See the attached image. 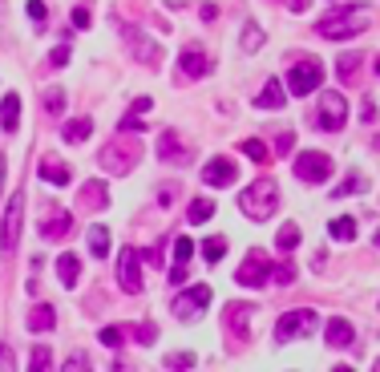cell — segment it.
<instances>
[{
	"label": "cell",
	"instance_id": "6da1fadb",
	"mask_svg": "<svg viewBox=\"0 0 380 372\" xmlns=\"http://www.w3.org/2000/svg\"><path fill=\"white\" fill-rule=\"evenodd\" d=\"M372 25V9L368 4H352V9H336L320 21V37L324 41H348L356 33H364Z\"/></svg>",
	"mask_w": 380,
	"mask_h": 372
},
{
	"label": "cell",
	"instance_id": "7a4b0ae2",
	"mask_svg": "<svg viewBox=\"0 0 380 372\" xmlns=\"http://www.w3.org/2000/svg\"><path fill=\"white\" fill-rule=\"evenodd\" d=\"M239 211L247 215V219H255V223L271 219V215L279 211V186H275V178H255V182L239 195Z\"/></svg>",
	"mask_w": 380,
	"mask_h": 372
},
{
	"label": "cell",
	"instance_id": "3957f363",
	"mask_svg": "<svg viewBox=\"0 0 380 372\" xmlns=\"http://www.w3.org/2000/svg\"><path fill=\"white\" fill-rule=\"evenodd\" d=\"M138 158H142V146H138V138H114L110 146H102V154H97V162H102L110 174H126V170H134L138 166Z\"/></svg>",
	"mask_w": 380,
	"mask_h": 372
},
{
	"label": "cell",
	"instance_id": "277c9868",
	"mask_svg": "<svg viewBox=\"0 0 380 372\" xmlns=\"http://www.w3.org/2000/svg\"><path fill=\"white\" fill-rule=\"evenodd\" d=\"M320 81H324V65H320L316 57H304V61H295L292 69H287V93H295V98L316 93Z\"/></svg>",
	"mask_w": 380,
	"mask_h": 372
},
{
	"label": "cell",
	"instance_id": "5b68a950",
	"mask_svg": "<svg viewBox=\"0 0 380 372\" xmlns=\"http://www.w3.org/2000/svg\"><path fill=\"white\" fill-rule=\"evenodd\" d=\"M21 223H25V190H13V199L4 207V231H0V251L13 255L21 243Z\"/></svg>",
	"mask_w": 380,
	"mask_h": 372
},
{
	"label": "cell",
	"instance_id": "8992f818",
	"mask_svg": "<svg viewBox=\"0 0 380 372\" xmlns=\"http://www.w3.org/2000/svg\"><path fill=\"white\" fill-rule=\"evenodd\" d=\"M320 328V316L312 308H295L287 311V316H279L275 324V340H304V336H312Z\"/></svg>",
	"mask_w": 380,
	"mask_h": 372
},
{
	"label": "cell",
	"instance_id": "52a82bcc",
	"mask_svg": "<svg viewBox=\"0 0 380 372\" xmlns=\"http://www.w3.org/2000/svg\"><path fill=\"white\" fill-rule=\"evenodd\" d=\"M344 122H348V101H344V93H320L312 125H316V130H344Z\"/></svg>",
	"mask_w": 380,
	"mask_h": 372
},
{
	"label": "cell",
	"instance_id": "ba28073f",
	"mask_svg": "<svg viewBox=\"0 0 380 372\" xmlns=\"http://www.w3.org/2000/svg\"><path fill=\"white\" fill-rule=\"evenodd\" d=\"M239 287H263L271 279V259H267L263 251H247V259L239 263Z\"/></svg>",
	"mask_w": 380,
	"mask_h": 372
},
{
	"label": "cell",
	"instance_id": "9c48e42d",
	"mask_svg": "<svg viewBox=\"0 0 380 372\" xmlns=\"http://www.w3.org/2000/svg\"><path fill=\"white\" fill-rule=\"evenodd\" d=\"M328 174H332V158L320 154V150H304V154L295 158V178H300V182H324Z\"/></svg>",
	"mask_w": 380,
	"mask_h": 372
},
{
	"label": "cell",
	"instance_id": "30bf717a",
	"mask_svg": "<svg viewBox=\"0 0 380 372\" xmlns=\"http://www.w3.org/2000/svg\"><path fill=\"white\" fill-rule=\"evenodd\" d=\"M142 251H134V247H126L122 255H117V284H122V291L126 296H138L142 291Z\"/></svg>",
	"mask_w": 380,
	"mask_h": 372
},
{
	"label": "cell",
	"instance_id": "8fae6325",
	"mask_svg": "<svg viewBox=\"0 0 380 372\" xmlns=\"http://www.w3.org/2000/svg\"><path fill=\"white\" fill-rule=\"evenodd\" d=\"M178 73L186 77V81H199V77L211 73V57H206V49L199 45V41L182 49V57H178Z\"/></svg>",
	"mask_w": 380,
	"mask_h": 372
},
{
	"label": "cell",
	"instance_id": "7c38bea8",
	"mask_svg": "<svg viewBox=\"0 0 380 372\" xmlns=\"http://www.w3.org/2000/svg\"><path fill=\"white\" fill-rule=\"evenodd\" d=\"M206 304H211V287L199 284V287H190L186 296L174 299V316H178V320H199Z\"/></svg>",
	"mask_w": 380,
	"mask_h": 372
},
{
	"label": "cell",
	"instance_id": "4fadbf2b",
	"mask_svg": "<svg viewBox=\"0 0 380 372\" xmlns=\"http://www.w3.org/2000/svg\"><path fill=\"white\" fill-rule=\"evenodd\" d=\"M251 311H255L251 304H239V299L227 304V311H223V328H227L235 340H247V336H251Z\"/></svg>",
	"mask_w": 380,
	"mask_h": 372
},
{
	"label": "cell",
	"instance_id": "5bb4252c",
	"mask_svg": "<svg viewBox=\"0 0 380 372\" xmlns=\"http://www.w3.org/2000/svg\"><path fill=\"white\" fill-rule=\"evenodd\" d=\"M235 178H239V170H235V162L231 158H211L203 166V182L206 186H231Z\"/></svg>",
	"mask_w": 380,
	"mask_h": 372
},
{
	"label": "cell",
	"instance_id": "9a60e30c",
	"mask_svg": "<svg viewBox=\"0 0 380 372\" xmlns=\"http://www.w3.org/2000/svg\"><path fill=\"white\" fill-rule=\"evenodd\" d=\"M41 178H45L49 186H69L73 170H69V166L57 158V154H45V158H41Z\"/></svg>",
	"mask_w": 380,
	"mask_h": 372
},
{
	"label": "cell",
	"instance_id": "2e32d148",
	"mask_svg": "<svg viewBox=\"0 0 380 372\" xmlns=\"http://www.w3.org/2000/svg\"><path fill=\"white\" fill-rule=\"evenodd\" d=\"M158 158L162 162H186L190 150L182 146V138H178L174 130H162V138H158Z\"/></svg>",
	"mask_w": 380,
	"mask_h": 372
},
{
	"label": "cell",
	"instance_id": "e0dca14e",
	"mask_svg": "<svg viewBox=\"0 0 380 372\" xmlns=\"http://www.w3.org/2000/svg\"><path fill=\"white\" fill-rule=\"evenodd\" d=\"M69 227H73V219H69V215L65 211H57V215H49V219H41V235L49 239V243H57V239H65L69 235Z\"/></svg>",
	"mask_w": 380,
	"mask_h": 372
},
{
	"label": "cell",
	"instance_id": "ac0fdd59",
	"mask_svg": "<svg viewBox=\"0 0 380 372\" xmlns=\"http://www.w3.org/2000/svg\"><path fill=\"white\" fill-rule=\"evenodd\" d=\"M287 101V89L279 86V81H267L259 93H255V110H279Z\"/></svg>",
	"mask_w": 380,
	"mask_h": 372
},
{
	"label": "cell",
	"instance_id": "d6986e66",
	"mask_svg": "<svg viewBox=\"0 0 380 372\" xmlns=\"http://www.w3.org/2000/svg\"><path fill=\"white\" fill-rule=\"evenodd\" d=\"M324 336H328V344L332 348H348L356 340V332H352V324L348 320H340V316H336V320H328V328H324Z\"/></svg>",
	"mask_w": 380,
	"mask_h": 372
},
{
	"label": "cell",
	"instance_id": "ffe728a7",
	"mask_svg": "<svg viewBox=\"0 0 380 372\" xmlns=\"http://www.w3.org/2000/svg\"><path fill=\"white\" fill-rule=\"evenodd\" d=\"M0 125H4L9 134L21 125V98H16V93H4V98H0Z\"/></svg>",
	"mask_w": 380,
	"mask_h": 372
},
{
	"label": "cell",
	"instance_id": "44dd1931",
	"mask_svg": "<svg viewBox=\"0 0 380 372\" xmlns=\"http://www.w3.org/2000/svg\"><path fill=\"white\" fill-rule=\"evenodd\" d=\"M150 105H154L150 98L134 101V105H130V113L122 118V134H126V130H130V134H134V130H142V125H146V113H150Z\"/></svg>",
	"mask_w": 380,
	"mask_h": 372
},
{
	"label": "cell",
	"instance_id": "7402d4cb",
	"mask_svg": "<svg viewBox=\"0 0 380 372\" xmlns=\"http://www.w3.org/2000/svg\"><path fill=\"white\" fill-rule=\"evenodd\" d=\"M89 134H93V118H73V122L61 125V138H65V142H73V146H77V142H85Z\"/></svg>",
	"mask_w": 380,
	"mask_h": 372
},
{
	"label": "cell",
	"instance_id": "603a6c76",
	"mask_svg": "<svg viewBox=\"0 0 380 372\" xmlns=\"http://www.w3.org/2000/svg\"><path fill=\"white\" fill-rule=\"evenodd\" d=\"M53 324H57V311L49 304H37V308L28 311V332H49Z\"/></svg>",
	"mask_w": 380,
	"mask_h": 372
},
{
	"label": "cell",
	"instance_id": "cb8c5ba5",
	"mask_svg": "<svg viewBox=\"0 0 380 372\" xmlns=\"http://www.w3.org/2000/svg\"><path fill=\"white\" fill-rule=\"evenodd\" d=\"M57 275H61L65 287H77V275H81V259L77 255H61L57 259Z\"/></svg>",
	"mask_w": 380,
	"mask_h": 372
},
{
	"label": "cell",
	"instance_id": "d4e9b609",
	"mask_svg": "<svg viewBox=\"0 0 380 372\" xmlns=\"http://www.w3.org/2000/svg\"><path fill=\"white\" fill-rule=\"evenodd\" d=\"M89 251H93V259H105V255H110V231H105L102 223L89 227Z\"/></svg>",
	"mask_w": 380,
	"mask_h": 372
},
{
	"label": "cell",
	"instance_id": "484cf974",
	"mask_svg": "<svg viewBox=\"0 0 380 372\" xmlns=\"http://www.w3.org/2000/svg\"><path fill=\"white\" fill-rule=\"evenodd\" d=\"M130 41H134V45H138V49H134V57H138V61H146V65H162V49H154L150 41L134 37V33H130Z\"/></svg>",
	"mask_w": 380,
	"mask_h": 372
},
{
	"label": "cell",
	"instance_id": "4316f807",
	"mask_svg": "<svg viewBox=\"0 0 380 372\" xmlns=\"http://www.w3.org/2000/svg\"><path fill=\"white\" fill-rule=\"evenodd\" d=\"M81 207H93V211H102L105 207V182H89L81 190Z\"/></svg>",
	"mask_w": 380,
	"mask_h": 372
},
{
	"label": "cell",
	"instance_id": "83f0119b",
	"mask_svg": "<svg viewBox=\"0 0 380 372\" xmlns=\"http://www.w3.org/2000/svg\"><path fill=\"white\" fill-rule=\"evenodd\" d=\"M211 215H215V202H211V199H194V202H190V211H186V219H190V227H199V223H206Z\"/></svg>",
	"mask_w": 380,
	"mask_h": 372
},
{
	"label": "cell",
	"instance_id": "f1b7e54d",
	"mask_svg": "<svg viewBox=\"0 0 380 372\" xmlns=\"http://www.w3.org/2000/svg\"><path fill=\"white\" fill-rule=\"evenodd\" d=\"M275 243H279V251H283V255H287V251H295V247H300V227L283 223V227H279V235H275Z\"/></svg>",
	"mask_w": 380,
	"mask_h": 372
},
{
	"label": "cell",
	"instance_id": "f546056e",
	"mask_svg": "<svg viewBox=\"0 0 380 372\" xmlns=\"http://www.w3.org/2000/svg\"><path fill=\"white\" fill-rule=\"evenodd\" d=\"M190 255H194V239H190V235L174 239V267H186Z\"/></svg>",
	"mask_w": 380,
	"mask_h": 372
},
{
	"label": "cell",
	"instance_id": "4dcf8cb0",
	"mask_svg": "<svg viewBox=\"0 0 380 372\" xmlns=\"http://www.w3.org/2000/svg\"><path fill=\"white\" fill-rule=\"evenodd\" d=\"M49 364H53L49 344H37L33 348V364H28V372H49Z\"/></svg>",
	"mask_w": 380,
	"mask_h": 372
},
{
	"label": "cell",
	"instance_id": "1f68e13d",
	"mask_svg": "<svg viewBox=\"0 0 380 372\" xmlns=\"http://www.w3.org/2000/svg\"><path fill=\"white\" fill-rule=\"evenodd\" d=\"M203 255H206V263H218V259H223V255H227V239H206V243H203Z\"/></svg>",
	"mask_w": 380,
	"mask_h": 372
},
{
	"label": "cell",
	"instance_id": "d6a6232c",
	"mask_svg": "<svg viewBox=\"0 0 380 372\" xmlns=\"http://www.w3.org/2000/svg\"><path fill=\"white\" fill-rule=\"evenodd\" d=\"M328 231H332V239H356V223H352V219H332Z\"/></svg>",
	"mask_w": 380,
	"mask_h": 372
},
{
	"label": "cell",
	"instance_id": "836d02e7",
	"mask_svg": "<svg viewBox=\"0 0 380 372\" xmlns=\"http://www.w3.org/2000/svg\"><path fill=\"white\" fill-rule=\"evenodd\" d=\"M243 154H247V158H255V162H267V158H271V150H267L259 138H247V142H243Z\"/></svg>",
	"mask_w": 380,
	"mask_h": 372
},
{
	"label": "cell",
	"instance_id": "e575fe53",
	"mask_svg": "<svg viewBox=\"0 0 380 372\" xmlns=\"http://www.w3.org/2000/svg\"><path fill=\"white\" fill-rule=\"evenodd\" d=\"M259 45H263V29H259V25H247V29H243V49L255 53Z\"/></svg>",
	"mask_w": 380,
	"mask_h": 372
},
{
	"label": "cell",
	"instance_id": "d590c367",
	"mask_svg": "<svg viewBox=\"0 0 380 372\" xmlns=\"http://www.w3.org/2000/svg\"><path fill=\"white\" fill-rule=\"evenodd\" d=\"M364 186H368L364 178H360V174H352V178H348V182H340L336 190H332V195H336V199H344V195H360Z\"/></svg>",
	"mask_w": 380,
	"mask_h": 372
},
{
	"label": "cell",
	"instance_id": "8d00e7d4",
	"mask_svg": "<svg viewBox=\"0 0 380 372\" xmlns=\"http://www.w3.org/2000/svg\"><path fill=\"white\" fill-rule=\"evenodd\" d=\"M295 267L292 263H275V267H271V279H275V284H295Z\"/></svg>",
	"mask_w": 380,
	"mask_h": 372
},
{
	"label": "cell",
	"instance_id": "74e56055",
	"mask_svg": "<svg viewBox=\"0 0 380 372\" xmlns=\"http://www.w3.org/2000/svg\"><path fill=\"white\" fill-rule=\"evenodd\" d=\"M166 368H174V372L194 368V352H174V356H166Z\"/></svg>",
	"mask_w": 380,
	"mask_h": 372
},
{
	"label": "cell",
	"instance_id": "f35d334b",
	"mask_svg": "<svg viewBox=\"0 0 380 372\" xmlns=\"http://www.w3.org/2000/svg\"><path fill=\"white\" fill-rule=\"evenodd\" d=\"M356 69H360V53H344V57H340V77L348 81Z\"/></svg>",
	"mask_w": 380,
	"mask_h": 372
},
{
	"label": "cell",
	"instance_id": "ab89813d",
	"mask_svg": "<svg viewBox=\"0 0 380 372\" xmlns=\"http://www.w3.org/2000/svg\"><path fill=\"white\" fill-rule=\"evenodd\" d=\"M45 110H49V113L65 110V93H61V89H49V93H45Z\"/></svg>",
	"mask_w": 380,
	"mask_h": 372
},
{
	"label": "cell",
	"instance_id": "60d3db41",
	"mask_svg": "<svg viewBox=\"0 0 380 372\" xmlns=\"http://www.w3.org/2000/svg\"><path fill=\"white\" fill-rule=\"evenodd\" d=\"M25 9H28V16H33V25L45 29V0H28Z\"/></svg>",
	"mask_w": 380,
	"mask_h": 372
},
{
	"label": "cell",
	"instance_id": "b9f144b4",
	"mask_svg": "<svg viewBox=\"0 0 380 372\" xmlns=\"http://www.w3.org/2000/svg\"><path fill=\"white\" fill-rule=\"evenodd\" d=\"M122 336H126L122 328H102V344L105 348H122Z\"/></svg>",
	"mask_w": 380,
	"mask_h": 372
},
{
	"label": "cell",
	"instance_id": "7bdbcfd3",
	"mask_svg": "<svg viewBox=\"0 0 380 372\" xmlns=\"http://www.w3.org/2000/svg\"><path fill=\"white\" fill-rule=\"evenodd\" d=\"M61 372H89V360L77 352V356H69V360L61 364Z\"/></svg>",
	"mask_w": 380,
	"mask_h": 372
},
{
	"label": "cell",
	"instance_id": "ee69618b",
	"mask_svg": "<svg viewBox=\"0 0 380 372\" xmlns=\"http://www.w3.org/2000/svg\"><path fill=\"white\" fill-rule=\"evenodd\" d=\"M0 372H16V356L9 344H0Z\"/></svg>",
	"mask_w": 380,
	"mask_h": 372
},
{
	"label": "cell",
	"instance_id": "f6af8a7d",
	"mask_svg": "<svg viewBox=\"0 0 380 372\" xmlns=\"http://www.w3.org/2000/svg\"><path fill=\"white\" fill-rule=\"evenodd\" d=\"M154 336H158V328H154V324H142V328H138V344H154Z\"/></svg>",
	"mask_w": 380,
	"mask_h": 372
},
{
	"label": "cell",
	"instance_id": "bcb514c9",
	"mask_svg": "<svg viewBox=\"0 0 380 372\" xmlns=\"http://www.w3.org/2000/svg\"><path fill=\"white\" fill-rule=\"evenodd\" d=\"M49 61H53V65H69V45H57Z\"/></svg>",
	"mask_w": 380,
	"mask_h": 372
},
{
	"label": "cell",
	"instance_id": "7dc6e473",
	"mask_svg": "<svg viewBox=\"0 0 380 372\" xmlns=\"http://www.w3.org/2000/svg\"><path fill=\"white\" fill-rule=\"evenodd\" d=\"M73 25L77 29H89V9L81 4V9H73Z\"/></svg>",
	"mask_w": 380,
	"mask_h": 372
},
{
	"label": "cell",
	"instance_id": "c3c4849f",
	"mask_svg": "<svg viewBox=\"0 0 380 372\" xmlns=\"http://www.w3.org/2000/svg\"><path fill=\"white\" fill-rule=\"evenodd\" d=\"M142 259H146V263H154V267H162V251H158V247H150V251H142Z\"/></svg>",
	"mask_w": 380,
	"mask_h": 372
},
{
	"label": "cell",
	"instance_id": "681fc988",
	"mask_svg": "<svg viewBox=\"0 0 380 372\" xmlns=\"http://www.w3.org/2000/svg\"><path fill=\"white\" fill-rule=\"evenodd\" d=\"M295 146V134L287 130V134H279V154H287V150Z\"/></svg>",
	"mask_w": 380,
	"mask_h": 372
},
{
	"label": "cell",
	"instance_id": "f907efd6",
	"mask_svg": "<svg viewBox=\"0 0 380 372\" xmlns=\"http://www.w3.org/2000/svg\"><path fill=\"white\" fill-rule=\"evenodd\" d=\"M360 118H364V122H376V105H372V101H364V110H360Z\"/></svg>",
	"mask_w": 380,
	"mask_h": 372
},
{
	"label": "cell",
	"instance_id": "816d5d0a",
	"mask_svg": "<svg viewBox=\"0 0 380 372\" xmlns=\"http://www.w3.org/2000/svg\"><path fill=\"white\" fill-rule=\"evenodd\" d=\"M287 4H292V13H304L307 9V0H287Z\"/></svg>",
	"mask_w": 380,
	"mask_h": 372
},
{
	"label": "cell",
	"instance_id": "f5cc1de1",
	"mask_svg": "<svg viewBox=\"0 0 380 372\" xmlns=\"http://www.w3.org/2000/svg\"><path fill=\"white\" fill-rule=\"evenodd\" d=\"M332 372H352V368H348V364H336V368H332Z\"/></svg>",
	"mask_w": 380,
	"mask_h": 372
},
{
	"label": "cell",
	"instance_id": "db71d44e",
	"mask_svg": "<svg viewBox=\"0 0 380 372\" xmlns=\"http://www.w3.org/2000/svg\"><path fill=\"white\" fill-rule=\"evenodd\" d=\"M376 77H380V57H376Z\"/></svg>",
	"mask_w": 380,
	"mask_h": 372
},
{
	"label": "cell",
	"instance_id": "11a10c76",
	"mask_svg": "<svg viewBox=\"0 0 380 372\" xmlns=\"http://www.w3.org/2000/svg\"><path fill=\"white\" fill-rule=\"evenodd\" d=\"M376 247H380V231H376Z\"/></svg>",
	"mask_w": 380,
	"mask_h": 372
},
{
	"label": "cell",
	"instance_id": "9f6ffc18",
	"mask_svg": "<svg viewBox=\"0 0 380 372\" xmlns=\"http://www.w3.org/2000/svg\"><path fill=\"white\" fill-rule=\"evenodd\" d=\"M376 372H380V360H376Z\"/></svg>",
	"mask_w": 380,
	"mask_h": 372
}]
</instances>
